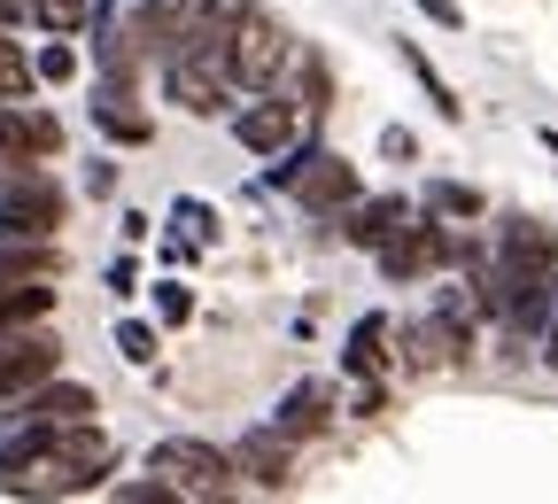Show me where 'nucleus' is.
I'll list each match as a JSON object with an SVG mask.
<instances>
[{
	"mask_svg": "<svg viewBox=\"0 0 558 504\" xmlns=\"http://www.w3.org/2000/svg\"><path fill=\"white\" fill-rule=\"evenodd\" d=\"M288 55H295V32L279 24L271 9H256V0H233V47H226V79H233L241 94H264V86H279Z\"/></svg>",
	"mask_w": 558,
	"mask_h": 504,
	"instance_id": "f257e3e1",
	"label": "nucleus"
},
{
	"mask_svg": "<svg viewBox=\"0 0 558 504\" xmlns=\"http://www.w3.org/2000/svg\"><path fill=\"white\" fill-rule=\"evenodd\" d=\"M450 249H458V233L435 218V209H411V218L373 249V264H380L388 287H418V279H435V272L450 264Z\"/></svg>",
	"mask_w": 558,
	"mask_h": 504,
	"instance_id": "f03ea898",
	"label": "nucleus"
},
{
	"mask_svg": "<svg viewBox=\"0 0 558 504\" xmlns=\"http://www.w3.org/2000/svg\"><path fill=\"white\" fill-rule=\"evenodd\" d=\"M70 226V187L54 171H16L0 179V241H47Z\"/></svg>",
	"mask_w": 558,
	"mask_h": 504,
	"instance_id": "7ed1b4c3",
	"label": "nucleus"
},
{
	"mask_svg": "<svg viewBox=\"0 0 558 504\" xmlns=\"http://www.w3.org/2000/svg\"><path fill=\"white\" fill-rule=\"evenodd\" d=\"M148 473H163L179 496H233V489H241L233 451H218V443H194V435H163V443L148 451Z\"/></svg>",
	"mask_w": 558,
	"mask_h": 504,
	"instance_id": "20e7f679",
	"label": "nucleus"
},
{
	"mask_svg": "<svg viewBox=\"0 0 558 504\" xmlns=\"http://www.w3.org/2000/svg\"><path fill=\"white\" fill-rule=\"evenodd\" d=\"M54 156H62V117L39 101H0V179L47 171Z\"/></svg>",
	"mask_w": 558,
	"mask_h": 504,
	"instance_id": "39448f33",
	"label": "nucleus"
},
{
	"mask_svg": "<svg viewBox=\"0 0 558 504\" xmlns=\"http://www.w3.org/2000/svg\"><path fill=\"white\" fill-rule=\"evenodd\" d=\"M62 373V341L54 326H0V404L32 396L39 381Z\"/></svg>",
	"mask_w": 558,
	"mask_h": 504,
	"instance_id": "423d86ee",
	"label": "nucleus"
},
{
	"mask_svg": "<svg viewBox=\"0 0 558 504\" xmlns=\"http://www.w3.org/2000/svg\"><path fill=\"white\" fill-rule=\"evenodd\" d=\"M226 124H233V140H241V148H248L256 164H271L279 148H288V140H303V117H295V101L279 94V86H264L256 101H241Z\"/></svg>",
	"mask_w": 558,
	"mask_h": 504,
	"instance_id": "0eeeda50",
	"label": "nucleus"
},
{
	"mask_svg": "<svg viewBox=\"0 0 558 504\" xmlns=\"http://www.w3.org/2000/svg\"><path fill=\"white\" fill-rule=\"evenodd\" d=\"M163 70V94H171V109H186V117H233V79L226 70H209V62H186V55H163L156 62Z\"/></svg>",
	"mask_w": 558,
	"mask_h": 504,
	"instance_id": "6e6552de",
	"label": "nucleus"
},
{
	"mask_svg": "<svg viewBox=\"0 0 558 504\" xmlns=\"http://www.w3.org/2000/svg\"><path fill=\"white\" fill-rule=\"evenodd\" d=\"M357 194H365V187H357V164L333 156V148H318V164H311V171H303V187H295V209H303L311 226H333Z\"/></svg>",
	"mask_w": 558,
	"mask_h": 504,
	"instance_id": "1a4fd4ad",
	"label": "nucleus"
},
{
	"mask_svg": "<svg viewBox=\"0 0 558 504\" xmlns=\"http://www.w3.org/2000/svg\"><path fill=\"white\" fill-rule=\"evenodd\" d=\"M488 249H497L505 264H520V272H543V279H558V226L527 218V209H505V218L488 226Z\"/></svg>",
	"mask_w": 558,
	"mask_h": 504,
	"instance_id": "9d476101",
	"label": "nucleus"
},
{
	"mask_svg": "<svg viewBox=\"0 0 558 504\" xmlns=\"http://www.w3.org/2000/svg\"><path fill=\"white\" fill-rule=\"evenodd\" d=\"M279 94L295 101L303 132H326V117H333V62H326L318 47H295L288 70H279Z\"/></svg>",
	"mask_w": 558,
	"mask_h": 504,
	"instance_id": "9b49d317",
	"label": "nucleus"
},
{
	"mask_svg": "<svg viewBox=\"0 0 558 504\" xmlns=\"http://www.w3.org/2000/svg\"><path fill=\"white\" fill-rule=\"evenodd\" d=\"M101 411V396L86 388V381H39L32 396H16V404H0V419H24V427H70V419H94Z\"/></svg>",
	"mask_w": 558,
	"mask_h": 504,
	"instance_id": "f8f14e48",
	"label": "nucleus"
},
{
	"mask_svg": "<svg viewBox=\"0 0 558 504\" xmlns=\"http://www.w3.org/2000/svg\"><path fill=\"white\" fill-rule=\"evenodd\" d=\"M411 209H418V202H403V194H357V202H349L341 218H333V233H341L349 249H365V256H373V249L411 218Z\"/></svg>",
	"mask_w": 558,
	"mask_h": 504,
	"instance_id": "ddd939ff",
	"label": "nucleus"
},
{
	"mask_svg": "<svg viewBox=\"0 0 558 504\" xmlns=\"http://www.w3.org/2000/svg\"><path fill=\"white\" fill-rule=\"evenodd\" d=\"M233 473L256 481V489H288L295 481V443L279 435V427H248L241 451H233Z\"/></svg>",
	"mask_w": 558,
	"mask_h": 504,
	"instance_id": "4468645a",
	"label": "nucleus"
},
{
	"mask_svg": "<svg viewBox=\"0 0 558 504\" xmlns=\"http://www.w3.org/2000/svg\"><path fill=\"white\" fill-rule=\"evenodd\" d=\"M94 132L109 140V148H148V140H156V117L140 109L132 86H94Z\"/></svg>",
	"mask_w": 558,
	"mask_h": 504,
	"instance_id": "2eb2a0df",
	"label": "nucleus"
},
{
	"mask_svg": "<svg viewBox=\"0 0 558 504\" xmlns=\"http://www.w3.org/2000/svg\"><path fill=\"white\" fill-rule=\"evenodd\" d=\"M186 9H194V0H140V9L124 16L132 55H140V62H163V55L179 47V32H186Z\"/></svg>",
	"mask_w": 558,
	"mask_h": 504,
	"instance_id": "dca6fc26",
	"label": "nucleus"
},
{
	"mask_svg": "<svg viewBox=\"0 0 558 504\" xmlns=\"http://www.w3.org/2000/svg\"><path fill=\"white\" fill-rule=\"evenodd\" d=\"M226 47H233V0H194V9H186V32H179L171 55L226 70Z\"/></svg>",
	"mask_w": 558,
	"mask_h": 504,
	"instance_id": "f3484780",
	"label": "nucleus"
},
{
	"mask_svg": "<svg viewBox=\"0 0 558 504\" xmlns=\"http://www.w3.org/2000/svg\"><path fill=\"white\" fill-rule=\"evenodd\" d=\"M388 365H396V319L365 311L357 326H349V349H341V373H349V381H380Z\"/></svg>",
	"mask_w": 558,
	"mask_h": 504,
	"instance_id": "a211bd4d",
	"label": "nucleus"
},
{
	"mask_svg": "<svg viewBox=\"0 0 558 504\" xmlns=\"http://www.w3.org/2000/svg\"><path fill=\"white\" fill-rule=\"evenodd\" d=\"M271 427H279L288 443H311V435H326V427H333V388H318V381L288 388V404L271 411Z\"/></svg>",
	"mask_w": 558,
	"mask_h": 504,
	"instance_id": "6ab92c4d",
	"label": "nucleus"
},
{
	"mask_svg": "<svg viewBox=\"0 0 558 504\" xmlns=\"http://www.w3.org/2000/svg\"><path fill=\"white\" fill-rule=\"evenodd\" d=\"M62 233L47 241H0V279H62Z\"/></svg>",
	"mask_w": 558,
	"mask_h": 504,
	"instance_id": "aec40b11",
	"label": "nucleus"
},
{
	"mask_svg": "<svg viewBox=\"0 0 558 504\" xmlns=\"http://www.w3.org/2000/svg\"><path fill=\"white\" fill-rule=\"evenodd\" d=\"M54 319V279H0V326H47Z\"/></svg>",
	"mask_w": 558,
	"mask_h": 504,
	"instance_id": "412c9836",
	"label": "nucleus"
},
{
	"mask_svg": "<svg viewBox=\"0 0 558 504\" xmlns=\"http://www.w3.org/2000/svg\"><path fill=\"white\" fill-rule=\"evenodd\" d=\"M396 62H403V70H411V86H418V94H427V109H435V117H442V124H458V117H465V101H458V94H450V79H442V70H435V62H427V55H418V47H411V39H396Z\"/></svg>",
	"mask_w": 558,
	"mask_h": 504,
	"instance_id": "4be33fe9",
	"label": "nucleus"
},
{
	"mask_svg": "<svg viewBox=\"0 0 558 504\" xmlns=\"http://www.w3.org/2000/svg\"><path fill=\"white\" fill-rule=\"evenodd\" d=\"M418 209H435V218H450V226H481L488 218V194L473 179H435L427 194H418Z\"/></svg>",
	"mask_w": 558,
	"mask_h": 504,
	"instance_id": "5701e85b",
	"label": "nucleus"
},
{
	"mask_svg": "<svg viewBox=\"0 0 558 504\" xmlns=\"http://www.w3.org/2000/svg\"><path fill=\"white\" fill-rule=\"evenodd\" d=\"M32 70H39V86H70V79L86 70V55H78V39H70V32H47V47L32 55Z\"/></svg>",
	"mask_w": 558,
	"mask_h": 504,
	"instance_id": "b1692460",
	"label": "nucleus"
},
{
	"mask_svg": "<svg viewBox=\"0 0 558 504\" xmlns=\"http://www.w3.org/2000/svg\"><path fill=\"white\" fill-rule=\"evenodd\" d=\"M39 94V70H32V55L0 32V101H32Z\"/></svg>",
	"mask_w": 558,
	"mask_h": 504,
	"instance_id": "393cba45",
	"label": "nucleus"
},
{
	"mask_svg": "<svg viewBox=\"0 0 558 504\" xmlns=\"http://www.w3.org/2000/svg\"><path fill=\"white\" fill-rule=\"evenodd\" d=\"M148 303H156V326H194V287H186L179 272L148 279Z\"/></svg>",
	"mask_w": 558,
	"mask_h": 504,
	"instance_id": "a878e982",
	"label": "nucleus"
},
{
	"mask_svg": "<svg viewBox=\"0 0 558 504\" xmlns=\"http://www.w3.org/2000/svg\"><path fill=\"white\" fill-rule=\"evenodd\" d=\"M117 357H124V365H156V357H163L156 319H117Z\"/></svg>",
	"mask_w": 558,
	"mask_h": 504,
	"instance_id": "bb28decb",
	"label": "nucleus"
},
{
	"mask_svg": "<svg viewBox=\"0 0 558 504\" xmlns=\"http://www.w3.org/2000/svg\"><path fill=\"white\" fill-rule=\"evenodd\" d=\"M32 24H39V32H70V39H78V32L94 24V0H32Z\"/></svg>",
	"mask_w": 558,
	"mask_h": 504,
	"instance_id": "cd10ccee",
	"label": "nucleus"
},
{
	"mask_svg": "<svg viewBox=\"0 0 558 504\" xmlns=\"http://www.w3.org/2000/svg\"><path fill=\"white\" fill-rule=\"evenodd\" d=\"M171 233H186L194 249H209L226 226H218V209H209V202H194V194H186V202H171Z\"/></svg>",
	"mask_w": 558,
	"mask_h": 504,
	"instance_id": "c85d7f7f",
	"label": "nucleus"
},
{
	"mask_svg": "<svg viewBox=\"0 0 558 504\" xmlns=\"http://www.w3.org/2000/svg\"><path fill=\"white\" fill-rule=\"evenodd\" d=\"M109 296H117V303H132V296H148V279H140V256H132V249H124V256L109 264Z\"/></svg>",
	"mask_w": 558,
	"mask_h": 504,
	"instance_id": "c756f323",
	"label": "nucleus"
},
{
	"mask_svg": "<svg viewBox=\"0 0 558 504\" xmlns=\"http://www.w3.org/2000/svg\"><path fill=\"white\" fill-rule=\"evenodd\" d=\"M117 496H124V504H171L179 489H171L163 473H140V481H117Z\"/></svg>",
	"mask_w": 558,
	"mask_h": 504,
	"instance_id": "7c9ffc66",
	"label": "nucleus"
},
{
	"mask_svg": "<svg viewBox=\"0 0 558 504\" xmlns=\"http://www.w3.org/2000/svg\"><path fill=\"white\" fill-rule=\"evenodd\" d=\"M380 156H388V164H411V156H418V132H411V124H380Z\"/></svg>",
	"mask_w": 558,
	"mask_h": 504,
	"instance_id": "2f4dec72",
	"label": "nucleus"
},
{
	"mask_svg": "<svg viewBox=\"0 0 558 504\" xmlns=\"http://www.w3.org/2000/svg\"><path fill=\"white\" fill-rule=\"evenodd\" d=\"M411 9L427 16L435 32H465V9H458V0H411Z\"/></svg>",
	"mask_w": 558,
	"mask_h": 504,
	"instance_id": "473e14b6",
	"label": "nucleus"
},
{
	"mask_svg": "<svg viewBox=\"0 0 558 504\" xmlns=\"http://www.w3.org/2000/svg\"><path fill=\"white\" fill-rule=\"evenodd\" d=\"M86 194H94V202H109V194H117V164H109V156H94V164H86Z\"/></svg>",
	"mask_w": 558,
	"mask_h": 504,
	"instance_id": "72a5a7b5",
	"label": "nucleus"
},
{
	"mask_svg": "<svg viewBox=\"0 0 558 504\" xmlns=\"http://www.w3.org/2000/svg\"><path fill=\"white\" fill-rule=\"evenodd\" d=\"M117 233H124V249H140V241L156 233V218H148V209H124V218H117Z\"/></svg>",
	"mask_w": 558,
	"mask_h": 504,
	"instance_id": "f704fd0d",
	"label": "nucleus"
},
{
	"mask_svg": "<svg viewBox=\"0 0 558 504\" xmlns=\"http://www.w3.org/2000/svg\"><path fill=\"white\" fill-rule=\"evenodd\" d=\"M388 411V388L380 381H357V419H380Z\"/></svg>",
	"mask_w": 558,
	"mask_h": 504,
	"instance_id": "c9c22d12",
	"label": "nucleus"
},
{
	"mask_svg": "<svg viewBox=\"0 0 558 504\" xmlns=\"http://www.w3.org/2000/svg\"><path fill=\"white\" fill-rule=\"evenodd\" d=\"M16 24H32V0H0V32H16Z\"/></svg>",
	"mask_w": 558,
	"mask_h": 504,
	"instance_id": "e433bc0d",
	"label": "nucleus"
},
{
	"mask_svg": "<svg viewBox=\"0 0 558 504\" xmlns=\"http://www.w3.org/2000/svg\"><path fill=\"white\" fill-rule=\"evenodd\" d=\"M535 140H543V156H558V124H543V132H535Z\"/></svg>",
	"mask_w": 558,
	"mask_h": 504,
	"instance_id": "4c0bfd02",
	"label": "nucleus"
}]
</instances>
